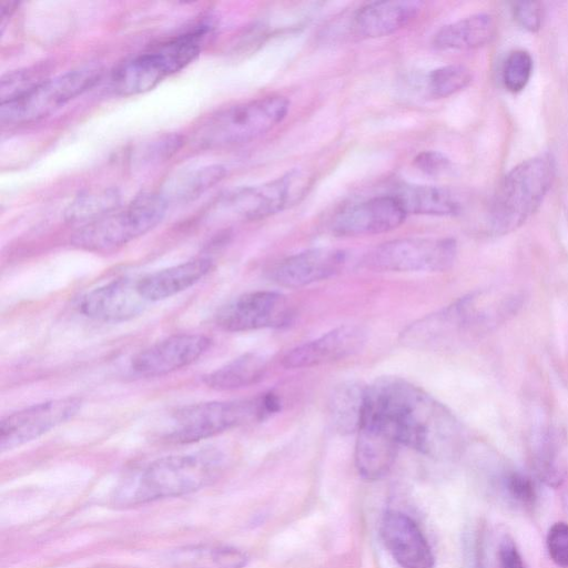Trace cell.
I'll list each match as a JSON object with an SVG mask.
<instances>
[{
	"label": "cell",
	"mask_w": 568,
	"mask_h": 568,
	"mask_svg": "<svg viewBox=\"0 0 568 568\" xmlns=\"http://www.w3.org/2000/svg\"><path fill=\"white\" fill-rule=\"evenodd\" d=\"M362 422L381 426L399 445L437 458L454 456L464 443L462 424L444 404L395 376L367 386Z\"/></svg>",
	"instance_id": "1"
},
{
	"label": "cell",
	"mask_w": 568,
	"mask_h": 568,
	"mask_svg": "<svg viewBox=\"0 0 568 568\" xmlns=\"http://www.w3.org/2000/svg\"><path fill=\"white\" fill-rule=\"evenodd\" d=\"M549 154L527 159L513 168L499 183L487 217L488 232L504 235L520 227L539 207L555 179Z\"/></svg>",
	"instance_id": "2"
},
{
	"label": "cell",
	"mask_w": 568,
	"mask_h": 568,
	"mask_svg": "<svg viewBox=\"0 0 568 568\" xmlns=\"http://www.w3.org/2000/svg\"><path fill=\"white\" fill-rule=\"evenodd\" d=\"M222 466V455L213 449L162 457L152 462L119 498L135 505L182 496L207 486Z\"/></svg>",
	"instance_id": "3"
},
{
	"label": "cell",
	"mask_w": 568,
	"mask_h": 568,
	"mask_svg": "<svg viewBox=\"0 0 568 568\" xmlns=\"http://www.w3.org/2000/svg\"><path fill=\"white\" fill-rule=\"evenodd\" d=\"M290 101L267 95L222 109L197 125L193 142L203 149H220L254 141L277 126L286 116Z\"/></svg>",
	"instance_id": "4"
},
{
	"label": "cell",
	"mask_w": 568,
	"mask_h": 568,
	"mask_svg": "<svg viewBox=\"0 0 568 568\" xmlns=\"http://www.w3.org/2000/svg\"><path fill=\"white\" fill-rule=\"evenodd\" d=\"M206 33V24L196 26L123 62L112 74V89L121 95H134L153 89L199 55Z\"/></svg>",
	"instance_id": "5"
},
{
	"label": "cell",
	"mask_w": 568,
	"mask_h": 568,
	"mask_svg": "<svg viewBox=\"0 0 568 568\" xmlns=\"http://www.w3.org/2000/svg\"><path fill=\"white\" fill-rule=\"evenodd\" d=\"M166 207L160 193H143L108 215L80 226L71 243L90 252L113 251L154 229L163 220Z\"/></svg>",
	"instance_id": "6"
},
{
	"label": "cell",
	"mask_w": 568,
	"mask_h": 568,
	"mask_svg": "<svg viewBox=\"0 0 568 568\" xmlns=\"http://www.w3.org/2000/svg\"><path fill=\"white\" fill-rule=\"evenodd\" d=\"M484 305L479 296L462 298L412 323L400 334V342L418 349H443L460 344L494 322L497 312Z\"/></svg>",
	"instance_id": "7"
},
{
	"label": "cell",
	"mask_w": 568,
	"mask_h": 568,
	"mask_svg": "<svg viewBox=\"0 0 568 568\" xmlns=\"http://www.w3.org/2000/svg\"><path fill=\"white\" fill-rule=\"evenodd\" d=\"M102 69L87 64L47 78L21 97L0 105L2 124L17 125L43 119L94 87Z\"/></svg>",
	"instance_id": "8"
},
{
	"label": "cell",
	"mask_w": 568,
	"mask_h": 568,
	"mask_svg": "<svg viewBox=\"0 0 568 568\" xmlns=\"http://www.w3.org/2000/svg\"><path fill=\"white\" fill-rule=\"evenodd\" d=\"M307 179L301 171L292 170L266 183L231 192L212 209L236 220H262L298 202L308 186Z\"/></svg>",
	"instance_id": "9"
},
{
	"label": "cell",
	"mask_w": 568,
	"mask_h": 568,
	"mask_svg": "<svg viewBox=\"0 0 568 568\" xmlns=\"http://www.w3.org/2000/svg\"><path fill=\"white\" fill-rule=\"evenodd\" d=\"M455 257L453 239L405 237L374 247L364 256L363 265L378 272H442Z\"/></svg>",
	"instance_id": "10"
},
{
	"label": "cell",
	"mask_w": 568,
	"mask_h": 568,
	"mask_svg": "<svg viewBox=\"0 0 568 568\" xmlns=\"http://www.w3.org/2000/svg\"><path fill=\"white\" fill-rule=\"evenodd\" d=\"M251 419H260L257 398L192 404L173 414V428L168 437L179 444L194 443Z\"/></svg>",
	"instance_id": "11"
},
{
	"label": "cell",
	"mask_w": 568,
	"mask_h": 568,
	"mask_svg": "<svg viewBox=\"0 0 568 568\" xmlns=\"http://www.w3.org/2000/svg\"><path fill=\"white\" fill-rule=\"evenodd\" d=\"M82 406L79 397H63L34 404L6 416L0 424L1 452L29 443L72 419Z\"/></svg>",
	"instance_id": "12"
},
{
	"label": "cell",
	"mask_w": 568,
	"mask_h": 568,
	"mask_svg": "<svg viewBox=\"0 0 568 568\" xmlns=\"http://www.w3.org/2000/svg\"><path fill=\"white\" fill-rule=\"evenodd\" d=\"M294 316V311L281 293L256 291L239 296L221 308L217 325L227 332H248L282 327Z\"/></svg>",
	"instance_id": "13"
},
{
	"label": "cell",
	"mask_w": 568,
	"mask_h": 568,
	"mask_svg": "<svg viewBox=\"0 0 568 568\" xmlns=\"http://www.w3.org/2000/svg\"><path fill=\"white\" fill-rule=\"evenodd\" d=\"M406 212L392 195H379L339 211L332 221L338 236H366L389 232L403 224Z\"/></svg>",
	"instance_id": "14"
},
{
	"label": "cell",
	"mask_w": 568,
	"mask_h": 568,
	"mask_svg": "<svg viewBox=\"0 0 568 568\" xmlns=\"http://www.w3.org/2000/svg\"><path fill=\"white\" fill-rule=\"evenodd\" d=\"M211 339L201 334H176L139 352L131 361V368L141 376H163L201 357Z\"/></svg>",
	"instance_id": "15"
},
{
	"label": "cell",
	"mask_w": 568,
	"mask_h": 568,
	"mask_svg": "<svg viewBox=\"0 0 568 568\" xmlns=\"http://www.w3.org/2000/svg\"><path fill=\"white\" fill-rule=\"evenodd\" d=\"M366 331L358 325H343L320 337L294 347L285 354V368H308L344 359L357 354L365 345Z\"/></svg>",
	"instance_id": "16"
},
{
	"label": "cell",
	"mask_w": 568,
	"mask_h": 568,
	"mask_svg": "<svg viewBox=\"0 0 568 568\" xmlns=\"http://www.w3.org/2000/svg\"><path fill=\"white\" fill-rule=\"evenodd\" d=\"M138 281L122 277L93 288L81 298L80 312L92 320L109 323L138 316L149 303L140 293Z\"/></svg>",
	"instance_id": "17"
},
{
	"label": "cell",
	"mask_w": 568,
	"mask_h": 568,
	"mask_svg": "<svg viewBox=\"0 0 568 568\" xmlns=\"http://www.w3.org/2000/svg\"><path fill=\"white\" fill-rule=\"evenodd\" d=\"M382 541L402 568H434L432 548L418 525L399 511H387L381 521Z\"/></svg>",
	"instance_id": "18"
},
{
	"label": "cell",
	"mask_w": 568,
	"mask_h": 568,
	"mask_svg": "<svg viewBox=\"0 0 568 568\" xmlns=\"http://www.w3.org/2000/svg\"><path fill=\"white\" fill-rule=\"evenodd\" d=\"M345 261L343 251L312 248L278 262L272 270V278L280 286L303 287L337 274Z\"/></svg>",
	"instance_id": "19"
},
{
	"label": "cell",
	"mask_w": 568,
	"mask_h": 568,
	"mask_svg": "<svg viewBox=\"0 0 568 568\" xmlns=\"http://www.w3.org/2000/svg\"><path fill=\"white\" fill-rule=\"evenodd\" d=\"M417 0L374 1L361 7L353 17V30L362 38H381L407 27L423 10Z\"/></svg>",
	"instance_id": "20"
},
{
	"label": "cell",
	"mask_w": 568,
	"mask_h": 568,
	"mask_svg": "<svg viewBox=\"0 0 568 568\" xmlns=\"http://www.w3.org/2000/svg\"><path fill=\"white\" fill-rule=\"evenodd\" d=\"M398 442L384 428L362 422L355 445V465L358 474L367 480L385 476L392 468Z\"/></svg>",
	"instance_id": "21"
},
{
	"label": "cell",
	"mask_w": 568,
	"mask_h": 568,
	"mask_svg": "<svg viewBox=\"0 0 568 568\" xmlns=\"http://www.w3.org/2000/svg\"><path fill=\"white\" fill-rule=\"evenodd\" d=\"M211 268V260L195 258L149 274L138 281V286L148 302H155L187 290L204 277Z\"/></svg>",
	"instance_id": "22"
},
{
	"label": "cell",
	"mask_w": 568,
	"mask_h": 568,
	"mask_svg": "<svg viewBox=\"0 0 568 568\" xmlns=\"http://www.w3.org/2000/svg\"><path fill=\"white\" fill-rule=\"evenodd\" d=\"M497 31L494 16L476 13L443 26L433 38L439 50H468L489 43Z\"/></svg>",
	"instance_id": "23"
},
{
	"label": "cell",
	"mask_w": 568,
	"mask_h": 568,
	"mask_svg": "<svg viewBox=\"0 0 568 568\" xmlns=\"http://www.w3.org/2000/svg\"><path fill=\"white\" fill-rule=\"evenodd\" d=\"M390 194L400 203L406 214L448 216L460 211L456 196L440 186L402 183Z\"/></svg>",
	"instance_id": "24"
},
{
	"label": "cell",
	"mask_w": 568,
	"mask_h": 568,
	"mask_svg": "<svg viewBox=\"0 0 568 568\" xmlns=\"http://www.w3.org/2000/svg\"><path fill=\"white\" fill-rule=\"evenodd\" d=\"M367 386L357 381H346L334 387L327 412L332 426L341 434L357 433L361 427Z\"/></svg>",
	"instance_id": "25"
},
{
	"label": "cell",
	"mask_w": 568,
	"mask_h": 568,
	"mask_svg": "<svg viewBox=\"0 0 568 568\" xmlns=\"http://www.w3.org/2000/svg\"><path fill=\"white\" fill-rule=\"evenodd\" d=\"M267 357L261 353H245L204 377L205 384L217 390L247 387L263 378L267 369Z\"/></svg>",
	"instance_id": "26"
},
{
	"label": "cell",
	"mask_w": 568,
	"mask_h": 568,
	"mask_svg": "<svg viewBox=\"0 0 568 568\" xmlns=\"http://www.w3.org/2000/svg\"><path fill=\"white\" fill-rule=\"evenodd\" d=\"M175 568H242L246 555L221 544H200L180 549L174 556Z\"/></svg>",
	"instance_id": "27"
},
{
	"label": "cell",
	"mask_w": 568,
	"mask_h": 568,
	"mask_svg": "<svg viewBox=\"0 0 568 568\" xmlns=\"http://www.w3.org/2000/svg\"><path fill=\"white\" fill-rule=\"evenodd\" d=\"M225 174V168L216 164L189 169L169 179L160 194L166 203L193 200L222 181Z\"/></svg>",
	"instance_id": "28"
},
{
	"label": "cell",
	"mask_w": 568,
	"mask_h": 568,
	"mask_svg": "<svg viewBox=\"0 0 568 568\" xmlns=\"http://www.w3.org/2000/svg\"><path fill=\"white\" fill-rule=\"evenodd\" d=\"M120 206V195L114 189H97L79 194L67 207L64 217L81 226L90 224Z\"/></svg>",
	"instance_id": "29"
},
{
	"label": "cell",
	"mask_w": 568,
	"mask_h": 568,
	"mask_svg": "<svg viewBox=\"0 0 568 568\" xmlns=\"http://www.w3.org/2000/svg\"><path fill=\"white\" fill-rule=\"evenodd\" d=\"M557 455L558 444L554 434L549 432L541 434L534 450V468L537 478L554 488L561 485L565 476Z\"/></svg>",
	"instance_id": "30"
},
{
	"label": "cell",
	"mask_w": 568,
	"mask_h": 568,
	"mask_svg": "<svg viewBox=\"0 0 568 568\" xmlns=\"http://www.w3.org/2000/svg\"><path fill=\"white\" fill-rule=\"evenodd\" d=\"M471 78L467 67L448 64L430 71L425 79V87L432 98H447L466 88Z\"/></svg>",
	"instance_id": "31"
},
{
	"label": "cell",
	"mask_w": 568,
	"mask_h": 568,
	"mask_svg": "<svg viewBox=\"0 0 568 568\" xmlns=\"http://www.w3.org/2000/svg\"><path fill=\"white\" fill-rule=\"evenodd\" d=\"M532 71V59L525 50H515L505 61L503 81L510 92H520L528 83Z\"/></svg>",
	"instance_id": "32"
},
{
	"label": "cell",
	"mask_w": 568,
	"mask_h": 568,
	"mask_svg": "<svg viewBox=\"0 0 568 568\" xmlns=\"http://www.w3.org/2000/svg\"><path fill=\"white\" fill-rule=\"evenodd\" d=\"M37 69L13 71L2 78L0 84L1 103L17 99L31 90L47 78L40 75Z\"/></svg>",
	"instance_id": "33"
},
{
	"label": "cell",
	"mask_w": 568,
	"mask_h": 568,
	"mask_svg": "<svg viewBox=\"0 0 568 568\" xmlns=\"http://www.w3.org/2000/svg\"><path fill=\"white\" fill-rule=\"evenodd\" d=\"M507 496L520 506H532L537 499V487L534 479L521 471H510L503 480Z\"/></svg>",
	"instance_id": "34"
},
{
	"label": "cell",
	"mask_w": 568,
	"mask_h": 568,
	"mask_svg": "<svg viewBox=\"0 0 568 568\" xmlns=\"http://www.w3.org/2000/svg\"><path fill=\"white\" fill-rule=\"evenodd\" d=\"M547 549L551 560L564 568H568V524L555 523L547 534Z\"/></svg>",
	"instance_id": "35"
},
{
	"label": "cell",
	"mask_w": 568,
	"mask_h": 568,
	"mask_svg": "<svg viewBox=\"0 0 568 568\" xmlns=\"http://www.w3.org/2000/svg\"><path fill=\"white\" fill-rule=\"evenodd\" d=\"M513 13L516 21L526 30L535 32L542 23V6L536 1H519L514 3Z\"/></svg>",
	"instance_id": "36"
},
{
	"label": "cell",
	"mask_w": 568,
	"mask_h": 568,
	"mask_svg": "<svg viewBox=\"0 0 568 568\" xmlns=\"http://www.w3.org/2000/svg\"><path fill=\"white\" fill-rule=\"evenodd\" d=\"M414 165L429 176H439L450 168L449 159L437 151H423L414 159Z\"/></svg>",
	"instance_id": "37"
},
{
	"label": "cell",
	"mask_w": 568,
	"mask_h": 568,
	"mask_svg": "<svg viewBox=\"0 0 568 568\" xmlns=\"http://www.w3.org/2000/svg\"><path fill=\"white\" fill-rule=\"evenodd\" d=\"M498 568H525L521 556L511 537L505 535L498 544L497 549Z\"/></svg>",
	"instance_id": "38"
}]
</instances>
